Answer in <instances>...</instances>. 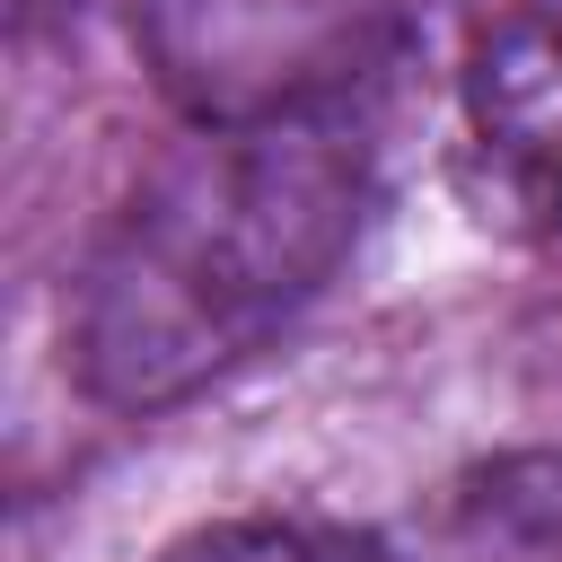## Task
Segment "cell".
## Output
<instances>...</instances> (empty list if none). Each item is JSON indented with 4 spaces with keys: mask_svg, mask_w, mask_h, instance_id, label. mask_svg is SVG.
I'll return each instance as SVG.
<instances>
[{
    "mask_svg": "<svg viewBox=\"0 0 562 562\" xmlns=\"http://www.w3.org/2000/svg\"><path fill=\"white\" fill-rule=\"evenodd\" d=\"M378 202L342 114L193 123L105 211L70 290V369L114 413H158L255 360L360 246Z\"/></svg>",
    "mask_w": 562,
    "mask_h": 562,
    "instance_id": "obj_1",
    "label": "cell"
},
{
    "mask_svg": "<svg viewBox=\"0 0 562 562\" xmlns=\"http://www.w3.org/2000/svg\"><path fill=\"white\" fill-rule=\"evenodd\" d=\"M422 0H140L132 35L193 123L334 114L413 35Z\"/></svg>",
    "mask_w": 562,
    "mask_h": 562,
    "instance_id": "obj_2",
    "label": "cell"
},
{
    "mask_svg": "<svg viewBox=\"0 0 562 562\" xmlns=\"http://www.w3.org/2000/svg\"><path fill=\"white\" fill-rule=\"evenodd\" d=\"M465 140L483 167V211L527 237H562V0H527L474 26Z\"/></svg>",
    "mask_w": 562,
    "mask_h": 562,
    "instance_id": "obj_3",
    "label": "cell"
},
{
    "mask_svg": "<svg viewBox=\"0 0 562 562\" xmlns=\"http://www.w3.org/2000/svg\"><path fill=\"white\" fill-rule=\"evenodd\" d=\"M404 562H562V448H501L457 465L413 536Z\"/></svg>",
    "mask_w": 562,
    "mask_h": 562,
    "instance_id": "obj_4",
    "label": "cell"
},
{
    "mask_svg": "<svg viewBox=\"0 0 562 562\" xmlns=\"http://www.w3.org/2000/svg\"><path fill=\"white\" fill-rule=\"evenodd\" d=\"M149 562H404L386 536L369 527H334V518H220L176 536Z\"/></svg>",
    "mask_w": 562,
    "mask_h": 562,
    "instance_id": "obj_5",
    "label": "cell"
}]
</instances>
